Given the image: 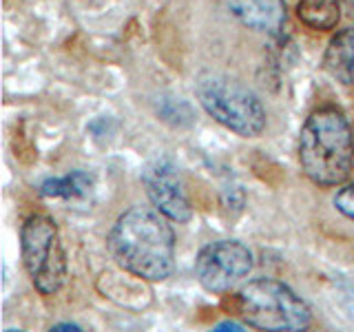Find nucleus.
Masks as SVG:
<instances>
[{"label": "nucleus", "mask_w": 354, "mask_h": 332, "mask_svg": "<svg viewBox=\"0 0 354 332\" xmlns=\"http://www.w3.org/2000/svg\"><path fill=\"white\" fill-rule=\"evenodd\" d=\"M297 18L301 20L308 29L330 31V29H335L341 20V5H339V0H299Z\"/></svg>", "instance_id": "9b49d317"}, {"label": "nucleus", "mask_w": 354, "mask_h": 332, "mask_svg": "<svg viewBox=\"0 0 354 332\" xmlns=\"http://www.w3.org/2000/svg\"><path fill=\"white\" fill-rule=\"evenodd\" d=\"M51 330H80V326H75V324H55Z\"/></svg>", "instance_id": "4468645a"}, {"label": "nucleus", "mask_w": 354, "mask_h": 332, "mask_svg": "<svg viewBox=\"0 0 354 332\" xmlns=\"http://www.w3.org/2000/svg\"><path fill=\"white\" fill-rule=\"evenodd\" d=\"M335 208L343 217H348L354 221V182L343 186L341 191L335 195Z\"/></svg>", "instance_id": "f8f14e48"}, {"label": "nucleus", "mask_w": 354, "mask_h": 332, "mask_svg": "<svg viewBox=\"0 0 354 332\" xmlns=\"http://www.w3.org/2000/svg\"><path fill=\"white\" fill-rule=\"evenodd\" d=\"M22 266L33 288L44 295H58L69 277V264L58 224L49 215H29L20 228Z\"/></svg>", "instance_id": "39448f33"}, {"label": "nucleus", "mask_w": 354, "mask_h": 332, "mask_svg": "<svg viewBox=\"0 0 354 332\" xmlns=\"http://www.w3.org/2000/svg\"><path fill=\"white\" fill-rule=\"evenodd\" d=\"M324 69L341 84H354V25L332 36L324 53Z\"/></svg>", "instance_id": "1a4fd4ad"}, {"label": "nucleus", "mask_w": 354, "mask_h": 332, "mask_svg": "<svg viewBox=\"0 0 354 332\" xmlns=\"http://www.w3.org/2000/svg\"><path fill=\"white\" fill-rule=\"evenodd\" d=\"M197 100L206 113L239 138H259L266 129V109L259 95L228 75L206 73L197 80Z\"/></svg>", "instance_id": "7ed1b4c3"}, {"label": "nucleus", "mask_w": 354, "mask_h": 332, "mask_svg": "<svg viewBox=\"0 0 354 332\" xmlns=\"http://www.w3.org/2000/svg\"><path fill=\"white\" fill-rule=\"evenodd\" d=\"M228 11L243 27L277 36L288 20L283 0H226Z\"/></svg>", "instance_id": "6e6552de"}, {"label": "nucleus", "mask_w": 354, "mask_h": 332, "mask_svg": "<svg viewBox=\"0 0 354 332\" xmlns=\"http://www.w3.org/2000/svg\"><path fill=\"white\" fill-rule=\"evenodd\" d=\"M215 330H217V332H230V330L241 332V330H243V326H241V324H237V321H221V324H217V326H215Z\"/></svg>", "instance_id": "ddd939ff"}, {"label": "nucleus", "mask_w": 354, "mask_h": 332, "mask_svg": "<svg viewBox=\"0 0 354 332\" xmlns=\"http://www.w3.org/2000/svg\"><path fill=\"white\" fill-rule=\"evenodd\" d=\"M299 164L317 186H339L354 169V133L339 109L313 111L299 133Z\"/></svg>", "instance_id": "f03ea898"}, {"label": "nucleus", "mask_w": 354, "mask_h": 332, "mask_svg": "<svg viewBox=\"0 0 354 332\" xmlns=\"http://www.w3.org/2000/svg\"><path fill=\"white\" fill-rule=\"evenodd\" d=\"M239 310L246 324L270 332H297L313 324L308 304L283 282L261 277L239 290Z\"/></svg>", "instance_id": "20e7f679"}, {"label": "nucleus", "mask_w": 354, "mask_h": 332, "mask_svg": "<svg viewBox=\"0 0 354 332\" xmlns=\"http://www.w3.org/2000/svg\"><path fill=\"white\" fill-rule=\"evenodd\" d=\"M93 193V177L86 171H71L64 177H49L40 184V195L49 199H86Z\"/></svg>", "instance_id": "9d476101"}, {"label": "nucleus", "mask_w": 354, "mask_h": 332, "mask_svg": "<svg viewBox=\"0 0 354 332\" xmlns=\"http://www.w3.org/2000/svg\"><path fill=\"white\" fill-rule=\"evenodd\" d=\"M252 252L237 239H217L199 250L195 277L208 293H228L252 270Z\"/></svg>", "instance_id": "423d86ee"}, {"label": "nucleus", "mask_w": 354, "mask_h": 332, "mask_svg": "<svg viewBox=\"0 0 354 332\" xmlns=\"http://www.w3.org/2000/svg\"><path fill=\"white\" fill-rule=\"evenodd\" d=\"M153 204L124 210L109 232V252L122 270L147 282H164L175 270V232Z\"/></svg>", "instance_id": "f257e3e1"}, {"label": "nucleus", "mask_w": 354, "mask_h": 332, "mask_svg": "<svg viewBox=\"0 0 354 332\" xmlns=\"http://www.w3.org/2000/svg\"><path fill=\"white\" fill-rule=\"evenodd\" d=\"M142 184L151 204L175 224H186L193 217L191 199L186 195L180 169L171 160H155L142 173Z\"/></svg>", "instance_id": "0eeeda50"}]
</instances>
